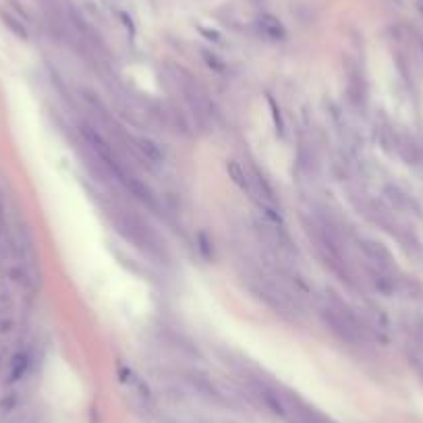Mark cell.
Masks as SVG:
<instances>
[{
    "mask_svg": "<svg viewBox=\"0 0 423 423\" xmlns=\"http://www.w3.org/2000/svg\"><path fill=\"white\" fill-rule=\"evenodd\" d=\"M255 397L263 403L266 409H270L276 417H280L284 423H334L328 415L305 403L299 394L263 382V380H254Z\"/></svg>",
    "mask_w": 423,
    "mask_h": 423,
    "instance_id": "3957f363",
    "label": "cell"
},
{
    "mask_svg": "<svg viewBox=\"0 0 423 423\" xmlns=\"http://www.w3.org/2000/svg\"><path fill=\"white\" fill-rule=\"evenodd\" d=\"M118 378H121V382L125 384V388L141 403V405H146V407H152V403H154V397H152V390L148 388V384L131 369V367H127V365H118Z\"/></svg>",
    "mask_w": 423,
    "mask_h": 423,
    "instance_id": "52a82bcc",
    "label": "cell"
},
{
    "mask_svg": "<svg viewBox=\"0 0 423 423\" xmlns=\"http://www.w3.org/2000/svg\"><path fill=\"white\" fill-rule=\"evenodd\" d=\"M257 25H259V31L270 40H282L284 38V27L274 15H261L257 19Z\"/></svg>",
    "mask_w": 423,
    "mask_h": 423,
    "instance_id": "8fae6325",
    "label": "cell"
},
{
    "mask_svg": "<svg viewBox=\"0 0 423 423\" xmlns=\"http://www.w3.org/2000/svg\"><path fill=\"white\" fill-rule=\"evenodd\" d=\"M2 365H4V355H2V348H0V369H2Z\"/></svg>",
    "mask_w": 423,
    "mask_h": 423,
    "instance_id": "5bb4252c",
    "label": "cell"
},
{
    "mask_svg": "<svg viewBox=\"0 0 423 423\" xmlns=\"http://www.w3.org/2000/svg\"><path fill=\"white\" fill-rule=\"evenodd\" d=\"M164 79L172 89V93L178 95V100L185 108V114L189 118H193L195 125H199L201 129L214 127V121L218 116L214 102L210 100L206 87L199 84L187 69L176 67V65H167Z\"/></svg>",
    "mask_w": 423,
    "mask_h": 423,
    "instance_id": "277c9868",
    "label": "cell"
},
{
    "mask_svg": "<svg viewBox=\"0 0 423 423\" xmlns=\"http://www.w3.org/2000/svg\"><path fill=\"white\" fill-rule=\"evenodd\" d=\"M422 160H423V150H422Z\"/></svg>",
    "mask_w": 423,
    "mask_h": 423,
    "instance_id": "9a60e30c",
    "label": "cell"
},
{
    "mask_svg": "<svg viewBox=\"0 0 423 423\" xmlns=\"http://www.w3.org/2000/svg\"><path fill=\"white\" fill-rule=\"evenodd\" d=\"M384 197H386V201L390 203V208H394V210H399V212H413V214L417 212L415 199H413L405 189H401L399 185H386Z\"/></svg>",
    "mask_w": 423,
    "mask_h": 423,
    "instance_id": "ba28073f",
    "label": "cell"
},
{
    "mask_svg": "<svg viewBox=\"0 0 423 423\" xmlns=\"http://www.w3.org/2000/svg\"><path fill=\"white\" fill-rule=\"evenodd\" d=\"M29 365H31L29 353L17 351L8 361V382H19L21 378H25V374L29 371Z\"/></svg>",
    "mask_w": 423,
    "mask_h": 423,
    "instance_id": "30bf717a",
    "label": "cell"
},
{
    "mask_svg": "<svg viewBox=\"0 0 423 423\" xmlns=\"http://www.w3.org/2000/svg\"><path fill=\"white\" fill-rule=\"evenodd\" d=\"M2 21L10 27V31H15L17 36H21V38H27V31H25V25L21 23V21H17L13 15H8V13H2Z\"/></svg>",
    "mask_w": 423,
    "mask_h": 423,
    "instance_id": "4fadbf2b",
    "label": "cell"
},
{
    "mask_svg": "<svg viewBox=\"0 0 423 423\" xmlns=\"http://www.w3.org/2000/svg\"><path fill=\"white\" fill-rule=\"evenodd\" d=\"M243 280L255 299L270 307L276 316L291 322H299L305 318V301L261 261L247 266V270L243 272Z\"/></svg>",
    "mask_w": 423,
    "mask_h": 423,
    "instance_id": "6da1fadb",
    "label": "cell"
},
{
    "mask_svg": "<svg viewBox=\"0 0 423 423\" xmlns=\"http://www.w3.org/2000/svg\"><path fill=\"white\" fill-rule=\"evenodd\" d=\"M15 305L6 293H0V339L8 337L15 330Z\"/></svg>",
    "mask_w": 423,
    "mask_h": 423,
    "instance_id": "9c48e42d",
    "label": "cell"
},
{
    "mask_svg": "<svg viewBox=\"0 0 423 423\" xmlns=\"http://www.w3.org/2000/svg\"><path fill=\"white\" fill-rule=\"evenodd\" d=\"M314 303L322 324L339 340L355 346L367 344L371 340L361 312L351 303H346L337 293L324 291L314 297Z\"/></svg>",
    "mask_w": 423,
    "mask_h": 423,
    "instance_id": "7a4b0ae2",
    "label": "cell"
},
{
    "mask_svg": "<svg viewBox=\"0 0 423 423\" xmlns=\"http://www.w3.org/2000/svg\"><path fill=\"white\" fill-rule=\"evenodd\" d=\"M226 172H229L231 180L249 197V201H254L257 214L280 216V206H278V197H276L274 189L255 167L243 160H229Z\"/></svg>",
    "mask_w": 423,
    "mask_h": 423,
    "instance_id": "5b68a950",
    "label": "cell"
},
{
    "mask_svg": "<svg viewBox=\"0 0 423 423\" xmlns=\"http://www.w3.org/2000/svg\"><path fill=\"white\" fill-rule=\"evenodd\" d=\"M110 218L118 231V235L123 239H127L133 247H137L139 252H144L146 255H150L152 259H167V247L164 241L158 237V233L144 222L137 214L127 212L123 208H114L110 212Z\"/></svg>",
    "mask_w": 423,
    "mask_h": 423,
    "instance_id": "8992f818",
    "label": "cell"
},
{
    "mask_svg": "<svg viewBox=\"0 0 423 423\" xmlns=\"http://www.w3.org/2000/svg\"><path fill=\"white\" fill-rule=\"evenodd\" d=\"M8 237H10L8 218H6L4 206L0 201V263H4V259L8 257Z\"/></svg>",
    "mask_w": 423,
    "mask_h": 423,
    "instance_id": "7c38bea8",
    "label": "cell"
}]
</instances>
